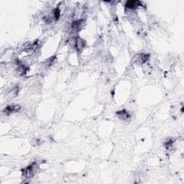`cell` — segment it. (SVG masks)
<instances>
[{"label":"cell","instance_id":"obj_3","mask_svg":"<svg viewBox=\"0 0 184 184\" xmlns=\"http://www.w3.org/2000/svg\"><path fill=\"white\" fill-rule=\"evenodd\" d=\"M74 48L78 52H81L83 49L85 48L86 46V42L83 39L79 38V37H76L74 38Z\"/></svg>","mask_w":184,"mask_h":184},{"label":"cell","instance_id":"obj_4","mask_svg":"<svg viewBox=\"0 0 184 184\" xmlns=\"http://www.w3.org/2000/svg\"><path fill=\"white\" fill-rule=\"evenodd\" d=\"M140 6H142V4L140 1H128L125 4L126 8L131 9V10H135Z\"/></svg>","mask_w":184,"mask_h":184},{"label":"cell","instance_id":"obj_9","mask_svg":"<svg viewBox=\"0 0 184 184\" xmlns=\"http://www.w3.org/2000/svg\"><path fill=\"white\" fill-rule=\"evenodd\" d=\"M55 59H56V57H55V56H53V57H50V58H48V59H47L46 60V62H45V65H46V67H48V66H51Z\"/></svg>","mask_w":184,"mask_h":184},{"label":"cell","instance_id":"obj_7","mask_svg":"<svg viewBox=\"0 0 184 184\" xmlns=\"http://www.w3.org/2000/svg\"><path fill=\"white\" fill-rule=\"evenodd\" d=\"M20 110V106L19 105H9L8 107H7L5 109V113H7V114H13V113H16L17 111H19Z\"/></svg>","mask_w":184,"mask_h":184},{"label":"cell","instance_id":"obj_6","mask_svg":"<svg viewBox=\"0 0 184 184\" xmlns=\"http://www.w3.org/2000/svg\"><path fill=\"white\" fill-rule=\"evenodd\" d=\"M83 23V19H79V20H76L72 23L71 29L75 32H79L82 28V25Z\"/></svg>","mask_w":184,"mask_h":184},{"label":"cell","instance_id":"obj_5","mask_svg":"<svg viewBox=\"0 0 184 184\" xmlns=\"http://www.w3.org/2000/svg\"><path fill=\"white\" fill-rule=\"evenodd\" d=\"M116 114L117 116L119 117V119L124 121L129 120L131 117V115L129 114V112L126 110V109H122V110L121 111H117Z\"/></svg>","mask_w":184,"mask_h":184},{"label":"cell","instance_id":"obj_8","mask_svg":"<svg viewBox=\"0 0 184 184\" xmlns=\"http://www.w3.org/2000/svg\"><path fill=\"white\" fill-rule=\"evenodd\" d=\"M18 92H19V87L17 86V87H14L13 89L9 91V94H10V96L12 97H16V96L18 94Z\"/></svg>","mask_w":184,"mask_h":184},{"label":"cell","instance_id":"obj_1","mask_svg":"<svg viewBox=\"0 0 184 184\" xmlns=\"http://www.w3.org/2000/svg\"><path fill=\"white\" fill-rule=\"evenodd\" d=\"M38 170V165L37 162H32L30 165L27 166V167L22 171V174L26 179H32L35 175L36 172Z\"/></svg>","mask_w":184,"mask_h":184},{"label":"cell","instance_id":"obj_2","mask_svg":"<svg viewBox=\"0 0 184 184\" xmlns=\"http://www.w3.org/2000/svg\"><path fill=\"white\" fill-rule=\"evenodd\" d=\"M150 55L145 53H139L134 57V62L138 64H144L149 60Z\"/></svg>","mask_w":184,"mask_h":184},{"label":"cell","instance_id":"obj_10","mask_svg":"<svg viewBox=\"0 0 184 184\" xmlns=\"http://www.w3.org/2000/svg\"><path fill=\"white\" fill-rule=\"evenodd\" d=\"M53 18L56 19V20H58V18H59V17H60V9L58 8H56L53 10Z\"/></svg>","mask_w":184,"mask_h":184}]
</instances>
